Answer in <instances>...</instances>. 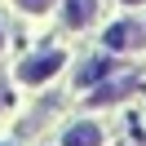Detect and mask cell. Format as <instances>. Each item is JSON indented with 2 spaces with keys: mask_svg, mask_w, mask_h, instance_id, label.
Instances as JSON below:
<instances>
[{
  "mask_svg": "<svg viewBox=\"0 0 146 146\" xmlns=\"http://www.w3.org/2000/svg\"><path fill=\"white\" fill-rule=\"evenodd\" d=\"M62 66V53H36V58H27V62L18 66V80H27V84H40V80H49V75Z\"/></svg>",
  "mask_w": 146,
  "mask_h": 146,
  "instance_id": "6da1fadb",
  "label": "cell"
},
{
  "mask_svg": "<svg viewBox=\"0 0 146 146\" xmlns=\"http://www.w3.org/2000/svg\"><path fill=\"white\" fill-rule=\"evenodd\" d=\"M106 44H111V49L146 44V27H137V22H119V27H111V31H106Z\"/></svg>",
  "mask_w": 146,
  "mask_h": 146,
  "instance_id": "7a4b0ae2",
  "label": "cell"
},
{
  "mask_svg": "<svg viewBox=\"0 0 146 146\" xmlns=\"http://www.w3.org/2000/svg\"><path fill=\"white\" fill-rule=\"evenodd\" d=\"M93 13H98V0H66L62 5V22L66 27H84V22H93Z\"/></svg>",
  "mask_w": 146,
  "mask_h": 146,
  "instance_id": "3957f363",
  "label": "cell"
},
{
  "mask_svg": "<svg viewBox=\"0 0 146 146\" xmlns=\"http://www.w3.org/2000/svg\"><path fill=\"white\" fill-rule=\"evenodd\" d=\"M98 142H102V128H93V124H75L62 137V146H98Z\"/></svg>",
  "mask_w": 146,
  "mask_h": 146,
  "instance_id": "277c9868",
  "label": "cell"
},
{
  "mask_svg": "<svg viewBox=\"0 0 146 146\" xmlns=\"http://www.w3.org/2000/svg\"><path fill=\"white\" fill-rule=\"evenodd\" d=\"M124 93H133V80H124V84H106V89L89 93V102H93V106H106V102H119Z\"/></svg>",
  "mask_w": 146,
  "mask_h": 146,
  "instance_id": "5b68a950",
  "label": "cell"
},
{
  "mask_svg": "<svg viewBox=\"0 0 146 146\" xmlns=\"http://www.w3.org/2000/svg\"><path fill=\"white\" fill-rule=\"evenodd\" d=\"M106 71H111V58H98V62L80 66V84H93V80H102Z\"/></svg>",
  "mask_w": 146,
  "mask_h": 146,
  "instance_id": "8992f818",
  "label": "cell"
},
{
  "mask_svg": "<svg viewBox=\"0 0 146 146\" xmlns=\"http://www.w3.org/2000/svg\"><path fill=\"white\" fill-rule=\"evenodd\" d=\"M18 5H22V9H27V13H40V9H49L53 0H18Z\"/></svg>",
  "mask_w": 146,
  "mask_h": 146,
  "instance_id": "52a82bcc",
  "label": "cell"
},
{
  "mask_svg": "<svg viewBox=\"0 0 146 146\" xmlns=\"http://www.w3.org/2000/svg\"><path fill=\"white\" fill-rule=\"evenodd\" d=\"M5 102H9V93H5V84H0V111H5Z\"/></svg>",
  "mask_w": 146,
  "mask_h": 146,
  "instance_id": "ba28073f",
  "label": "cell"
},
{
  "mask_svg": "<svg viewBox=\"0 0 146 146\" xmlns=\"http://www.w3.org/2000/svg\"><path fill=\"white\" fill-rule=\"evenodd\" d=\"M124 5H142V0H124Z\"/></svg>",
  "mask_w": 146,
  "mask_h": 146,
  "instance_id": "9c48e42d",
  "label": "cell"
},
{
  "mask_svg": "<svg viewBox=\"0 0 146 146\" xmlns=\"http://www.w3.org/2000/svg\"><path fill=\"white\" fill-rule=\"evenodd\" d=\"M0 44H5V31H0Z\"/></svg>",
  "mask_w": 146,
  "mask_h": 146,
  "instance_id": "30bf717a",
  "label": "cell"
}]
</instances>
